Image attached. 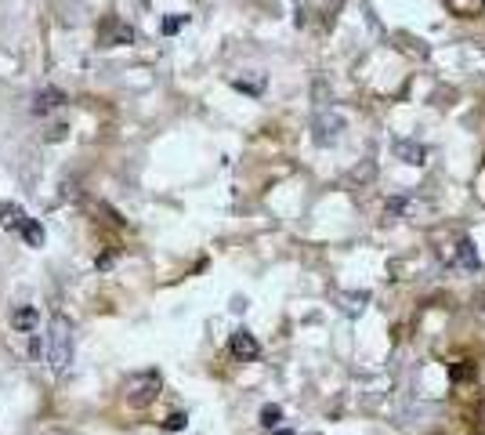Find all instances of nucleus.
Returning <instances> with one entry per match:
<instances>
[{
  "instance_id": "nucleus-1",
  "label": "nucleus",
  "mask_w": 485,
  "mask_h": 435,
  "mask_svg": "<svg viewBox=\"0 0 485 435\" xmlns=\"http://www.w3.org/2000/svg\"><path fill=\"white\" fill-rule=\"evenodd\" d=\"M44 345H48L44 360H48L51 374H62V370L73 363V323L65 320L62 312H55V315H51V327H48Z\"/></svg>"
},
{
  "instance_id": "nucleus-2",
  "label": "nucleus",
  "mask_w": 485,
  "mask_h": 435,
  "mask_svg": "<svg viewBox=\"0 0 485 435\" xmlns=\"http://www.w3.org/2000/svg\"><path fill=\"white\" fill-rule=\"evenodd\" d=\"M159 388H164V377H159L156 370H142V374H131V377L124 381V399H127V407L145 410V407L156 403Z\"/></svg>"
},
{
  "instance_id": "nucleus-3",
  "label": "nucleus",
  "mask_w": 485,
  "mask_h": 435,
  "mask_svg": "<svg viewBox=\"0 0 485 435\" xmlns=\"http://www.w3.org/2000/svg\"><path fill=\"white\" fill-rule=\"evenodd\" d=\"M311 131H315V142H319V145H334V142L341 138V131H344V116H337V112H319L315 124H311Z\"/></svg>"
},
{
  "instance_id": "nucleus-4",
  "label": "nucleus",
  "mask_w": 485,
  "mask_h": 435,
  "mask_svg": "<svg viewBox=\"0 0 485 435\" xmlns=\"http://www.w3.org/2000/svg\"><path fill=\"white\" fill-rule=\"evenodd\" d=\"M228 348H232L235 360H242V363H250V360H257V355H261V345H257V337L250 330H235L232 341H228Z\"/></svg>"
},
{
  "instance_id": "nucleus-5",
  "label": "nucleus",
  "mask_w": 485,
  "mask_h": 435,
  "mask_svg": "<svg viewBox=\"0 0 485 435\" xmlns=\"http://www.w3.org/2000/svg\"><path fill=\"white\" fill-rule=\"evenodd\" d=\"M395 156H398V160H406L410 167H424L427 164V149L420 145V142H410V138H398L395 145Z\"/></svg>"
},
{
  "instance_id": "nucleus-6",
  "label": "nucleus",
  "mask_w": 485,
  "mask_h": 435,
  "mask_svg": "<svg viewBox=\"0 0 485 435\" xmlns=\"http://www.w3.org/2000/svg\"><path fill=\"white\" fill-rule=\"evenodd\" d=\"M11 327H15L18 334H36V327H40V312H36L33 305L15 308V312H11Z\"/></svg>"
},
{
  "instance_id": "nucleus-7",
  "label": "nucleus",
  "mask_w": 485,
  "mask_h": 435,
  "mask_svg": "<svg viewBox=\"0 0 485 435\" xmlns=\"http://www.w3.org/2000/svg\"><path fill=\"white\" fill-rule=\"evenodd\" d=\"M0 221H4L8 232H22L29 225V218H26V211L18 204H0Z\"/></svg>"
},
{
  "instance_id": "nucleus-8",
  "label": "nucleus",
  "mask_w": 485,
  "mask_h": 435,
  "mask_svg": "<svg viewBox=\"0 0 485 435\" xmlns=\"http://www.w3.org/2000/svg\"><path fill=\"white\" fill-rule=\"evenodd\" d=\"M453 261H457V265H464V268H478V254H474V243H471V240H460V243L453 247Z\"/></svg>"
},
{
  "instance_id": "nucleus-9",
  "label": "nucleus",
  "mask_w": 485,
  "mask_h": 435,
  "mask_svg": "<svg viewBox=\"0 0 485 435\" xmlns=\"http://www.w3.org/2000/svg\"><path fill=\"white\" fill-rule=\"evenodd\" d=\"M55 105H62V91H55V88L33 98V112H51Z\"/></svg>"
},
{
  "instance_id": "nucleus-10",
  "label": "nucleus",
  "mask_w": 485,
  "mask_h": 435,
  "mask_svg": "<svg viewBox=\"0 0 485 435\" xmlns=\"http://www.w3.org/2000/svg\"><path fill=\"white\" fill-rule=\"evenodd\" d=\"M341 301H344V312L348 315H355V312H362V308H366V301H370V294H341Z\"/></svg>"
},
{
  "instance_id": "nucleus-11",
  "label": "nucleus",
  "mask_w": 485,
  "mask_h": 435,
  "mask_svg": "<svg viewBox=\"0 0 485 435\" xmlns=\"http://www.w3.org/2000/svg\"><path fill=\"white\" fill-rule=\"evenodd\" d=\"M22 240H26L29 247H40V243H44V229H40V225L29 218V225L22 229Z\"/></svg>"
},
{
  "instance_id": "nucleus-12",
  "label": "nucleus",
  "mask_w": 485,
  "mask_h": 435,
  "mask_svg": "<svg viewBox=\"0 0 485 435\" xmlns=\"http://www.w3.org/2000/svg\"><path fill=\"white\" fill-rule=\"evenodd\" d=\"M279 421H282V410H279V407H265V410H261V424H265V428H275Z\"/></svg>"
},
{
  "instance_id": "nucleus-13",
  "label": "nucleus",
  "mask_w": 485,
  "mask_h": 435,
  "mask_svg": "<svg viewBox=\"0 0 485 435\" xmlns=\"http://www.w3.org/2000/svg\"><path fill=\"white\" fill-rule=\"evenodd\" d=\"M181 22H185V15H178V19H167V22H164V33H178V29H181Z\"/></svg>"
},
{
  "instance_id": "nucleus-14",
  "label": "nucleus",
  "mask_w": 485,
  "mask_h": 435,
  "mask_svg": "<svg viewBox=\"0 0 485 435\" xmlns=\"http://www.w3.org/2000/svg\"><path fill=\"white\" fill-rule=\"evenodd\" d=\"M178 428H185V414H174V417H167V431H178Z\"/></svg>"
},
{
  "instance_id": "nucleus-15",
  "label": "nucleus",
  "mask_w": 485,
  "mask_h": 435,
  "mask_svg": "<svg viewBox=\"0 0 485 435\" xmlns=\"http://www.w3.org/2000/svg\"><path fill=\"white\" fill-rule=\"evenodd\" d=\"M478 424L485 428V399H481V407H478Z\"/></svg>"
}]
</instances>
